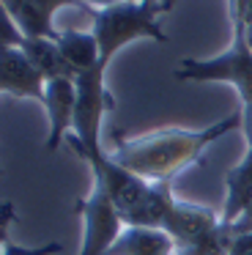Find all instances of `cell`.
Returning a JSON list of instances; mask_svg holds the SVG:
<instances>
[{
    "mask_svg": "<svg viewBox=\"0 0 252 255\" xmlns=\"http://www.w3.org/2000/svg\"><path fill=\"white\" fill-rule=\"evenodd\" d=\"M241 129V110L219 118L206 129H159L140 137H126L121 129L113 132V159L151 184L173 181L181 170L203 162V151L228 132Z\"/></svg>",
    "mask_w": 252,
    "mask_h": 255,
    "instance_id": "cell-1",
    "label": "cell"
},
{
    "mask_svg": "<svg viewBox=\"0 0 252 255\" xmlns=\"http://www.w3.org/2000/svg\"><path fill=\"white\" fill-rule=\"evenodd\" d=\"M175 0H124L118 6L93 11V36L99 41L102 66L107 69L110 61L134 39H151L156 44H167V33L159 25V17L173 8Z\"/></svg>",
    "mask_w": 252,
    "mask_h": 255,
    "instance_id": "cell-2",
    "label": "cell"
},
{
    "mask_svg": "<svg viewBox=\"0 0 252 255\" xmlns=\"http://www.w3.org/2000/svg\"><path fill=\"white\" fill-rule=\"evenodd\" d=\"M175 80L186 83H230L241 99V132H244L247 148H252V52L244 44V36L233 28L230 47L222 55L195 61L184 58L181 66L173 72Z\"/></svg>",
    "mask_w": 252,
    "mask_h": 255,
    "instance_id": "cell-3",
    "label": "cell"
},
{
    "mask_svg": "<svg viewBox=\"0 0 252 255\" xmlns=\"http://www.w3.org/2000/svg\"><path fill=\"white\" fill-rule=\"evenodd\" d=\"M107 69L99 63L91 72H82L74 77L77 83V110H74V127L66 143L82 154V151H102V127L107 110H113V94L104 85Z\"/></svg>",
    "mask_w": 252,
    "mask_h": 255,
    "instance_id": "cell-4",
    "label": "cell"
},
{
    "mask_svg": "<svg viewBox=\"0 0 252 255\" xmlns=\"http://www.w3.org/2000/svg\"><path fill=\"white\" fill-rule=\"evenodd\" d=\"M74 211L82 220V244L77 255H107V250L124 233V220L107 189L93 184L91 195L77 200Z\"/></svg>",
    "mask_w": 252,
    "mask_h": 255,
    "instance_id": "cell-5",
    "label": "cell"
},
{
    "mask_svg": "<svg viewBox=\"0 0 252 255\" xmlns=\"http://www.w3.org/2000/svg\"><path fill=\"white\" fill-rule=\"evenodd\" d=\"M44 110L49 118V134L44 148L52 154L66 143L74 127V110H77V83L74 77H55L44 83Z\"/></svg>",
    "mask_w": 252,
    "mask_h": 255,
    "instance_id": "cell-6",
    "label": "cell"
},
{
    "mask_svg": "<svg viewBox=\"0 0 252 255\" xmlns=\"http://www.w3.org/2000/svg\"><path fill=\"white\" fill-rule=\"evenodd\" d=\"M11 17L16 19L25 39H52L58 41L60 30L55 28V14L60 8H82L77 0H3Z\"/></svg>",
    "mask_w": 252,
    "mask_h": 255,
    "instance_id": "cell-7",
    "label": "cell"
},
{
    "mask_svg": "<svg viewBox=\"0 0 252 255\" xmlns=\"http://www.w3.org/2000/svg\"><path fill=\"white\" fill-rule=\"evenodd\" d=\"M0 94L44 105V77L33 69L22 47H0Z\"/></svg>",
    "mask_w": 252,
    "mask_h": 255,
    "instance_id": "cell-8",
    "label": "cell"
},
{
    "mask_svg": "<svg viewBox=\"0 0 252 255\" xmlns=\"http://www.w3.org/2000/svg\"><path fill=\"white\" fill-rule=\"evenodd\" d=\"M219 222L222 220L217 217V211L208 209V206H197V203H186V200L173 198L167 214H164L162 231H167L173 236L175 247H184V244H192L197 239H203L206 233H211Z\"/></svg>",
    "mask_w": 252,
    "mask_h": 255,
    "instance_id": "cell-9",
    "label": "cell"
},
{
    "mask_svg": "<svg viewBox=\"0 0 252 255\" xmlns=\"http://www.w3.org/2000/svg\"><path fill=\"white\" fill-rule=\"evenodd\" d=\"M225 187H228V195H225L219 220L230 225L247 209H252V148H247L244 159L225 173Z\"/></svg>",
    "mask_w": 252,
    "mask_h": 255,
    "instance_id": "cell-10",
    "label": "cell"
},
{
    "mask_svg": "<svg viewBox=\"0 0 252 255\" xmlns=\"http://www.w3.org/2000/svg\"><path fill=\"white\" fill-rule=\"evenodd\" d=\"M107 255H175V242L159 228H126Z\"/></svg>",
    "mask_w": 252,
    "mask_h": 255,
    "instance_id": "cell-11",
    "label": "cell"
},
{
    "mask_svg": "<svg viewBox=\"0 0 252 255\" xmlns=\"http://www.w3.org/2000/svg\"><path fill=\"white\" fill-rule=\"evenodd\" d=\"M58 50L66 58L69 69L77 74L91 72L102 63V52H99V41L93 36V30L82 33V30H60L58 36Z\"/></svg>",
    "mask_w": 252,
    "mask_h": 255,
    "instance_id": "cell-12",
    "label": "cell"
},
{
    "mask_svg": "<svg viewBox=\"0 0 252 255\" xmlns=\"http://www.w3.org/2000/svg\"><path fill=\"white\" fill-rule=\"evenodd\" d=\"M22 52L27 55V61L33 63L38 74L47 80H55V77H74V72L69 69L66 58L60 55L58 50V41L52 39H25L22 41Z\"/></svg>",
    "mask_w": 252,
    "mask_h": 255,
    "instance_id": "cell-13",
    "label": "cell"
},
{
    "mask_svg": "<svg viewBox=\"0 0 252 255\" xmlns=\"http://www.w3.org/2000/svg\"><path fill=\"white\" fill-rule=\"evenodd\" d=\"M22 41H25V33L19 30L5 3L0 0V47H22Z\"/></svg>",
    "mask_w": 252,
    "mask_h": 255,
    "instance_id": "cell-14",
    "label": "cell"
},
{
    "mask_svg": "<svg viewBox=\"0 0 252 255\" xmlns=\"http://www.w3.org/2000/svg\"><path fill=\"white\" fill-rule=\"evenodd\" d=\"M228 11L230 25H241V28L252 25V0H228Z\"/></svg>",
    "mask_w": 252,
    "mask_h": 255,
    "instance_id": "cell-15",
    "label": "cell"
},
{
    "mask_svg": "<svg viewBox=\"0 0 252 255\" xmlns=\"http://www.w3.org/2000/svg\"><path fill=\"white\" fill-rule=\"evenodd\" d=\"M60 253V244L58 242H49L44 244V247H22V244H5L3 250H0V255H55Z\"/></svg>",
    "mask_w": 252,
    "mask_h": 255,
    "instance_id": "cell-16",
    "label": "cell"
},
{
    "mask_svg": "<svg viewBox=\"0 0 252 255\" xmlns=\"http://www.w3.org/2000/svg\"><path fill=\"white\" fill-rule=\"evenodd\" d=\"M16 220V209L11 200H5V203H0V250L8 244V228L11 222Z\"/></svg>",
    "mask_w": 252,
    "mask_h": 255,
    "instance_id": "cell-17",
    "label": "cell"
},
{
    "mask_svg": "<svg viewBox=\"0 0 252 255\" xmlns=\"http://www.w3.org/2000/svg\"><path fill=\"white\" fill-rule=\"evenodd\" d=\"M228 255H252V233H244V236H233Z\"/></svg>",
    "mask_w": 252,
    "mask_h": 255,
    "instance_id": "cell-18",
    "label": "cell"
},
{
    "mask_svg": "<svg viewBox=\"0 0 252 255\" xmlns=\"http://www.w3.org/2000/svg\"><path fill=\"white\" fill-rule=\"evenodd\" d=\"M230 228H233V236H244V233H252V209H247L244 214L239 217V220L230 222Z\"/></svg>",
    "mask_w": 252,
    "mask_h": 255,
    "instance_id": "cell-19",
    "label": "cell"
},
{
    "mask_svg": "<svg viewBox=\"0 0 252 255\" xmlns=\"http://www.w3.org/2000/svg\"><path fill=\"white\" fill-rule=\"evenodd\" d=\"M82 6V11L85 14H93V11H102V8H110V6H118V3H124V0H77Z\"/></svg>",
    "mask_w": 252,
    "mask_h": 255,
    "instance_id": "cell-20",
    "label": "cell"
},
{
    "mask_svg": "<svg viewBox=\"0 0 252 255\" xmlns=\"http://www.w3.org/2000/svg\"><path fill=\"white\" fill-rule=\"evenodd\" d=\"M233 28H239V30H241V36H244V44L250 47V52H252V25H250V28H241V25H233Z\"/></svg>",
    "mask_w": 252,
    "mask_h": 255,
    "instance_id": "cell-21",
    "label": "cell"
},
{
    "mask_svg": "<svg viewBox=\"0 0 252 255\" xmlns=\"http://www.w3.org/2000/svg\"><path fill=\"white\" fill-rule=\"evenodd\" d=\"M137 3H140V0H137ZM151 3H156V0H151Z\"/></svg>",
    "mask_w": 252,
    "mask_h": 255,
    "instance_id": "cell-22",
    "label": "cell"
},
{
    "mask_svg": "<svg viewBox=\"0 0 252 255\" xmlns=\"http://www.w3.org/2000/svg\"><path fill=\"white\" fill-rule=\"evenodd\" d=\"M0 176H3V170H0Z\"/></svg>",
    "mask_w": 252,
    "mask_h": 255,
    "instance_id": "cell-23",
    "label": "cell"
}]
</instances>
